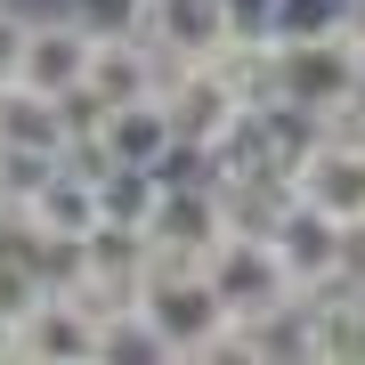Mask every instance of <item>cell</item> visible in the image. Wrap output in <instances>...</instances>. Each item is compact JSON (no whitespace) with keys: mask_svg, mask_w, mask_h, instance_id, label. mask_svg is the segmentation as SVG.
<instances>
[{"mask_svg":"<svg viewBox=\"0 0 365 365\" xmlns=\"http://www.w3.org/2000/svg\"><path fill=\"white\" fill-rule=\"evenodd\" d=\"M276 98H292L317 122H349L365 106V41L357 33H325V41L276 49Z\"/></svg>","mask_w":365,"mask_h":365,"instance_id":"cell-1","label":"cell"},{"mask_svg":"<svg viewBox=\"0 0 365 365\" xmlns=\"http://www.w3.org/2000/svg\"><path fill=\"white\" fill-rule=\"evenodd\" d=\"M203 268H211V292L227 300V317H235V325H252V317L284 309V300L300 292V284H292V268L276 260V244H268L260 227H235Z\"/></svg>","mask_w":365,"mask_h":365,"instance_id":"cell-2","label":"cell"},{"mask_svg":"<svg viewBox=\"0 0 365 365\" xmlns=\"http://www.w3.org/2000/svg\"><path fill=\"white\" fill-rule=\"evenodd\" d=\"M16 357L25 365H106L114 357V317H98L81 292H49L16 325Z\"/></svg>","mask_w":365,"mask_h":365,"instance_id":"cell-3","label":"cell"},{"mask_svg":"<svg viewBox=\"0 0 365 365\" xmlns=\"http://www.w3.org/2000/svg\"><path fill=\"white\" fill-rule=\"evenodd\" d=\"M292 195L317 203V211H333L341 227H365V138L349 130V122H333V130L292 163Z\"/></svg>","mask_w":365,"mask_h":365,"instance_id":"cell-4","label":"cell"},{"mask_svg":"<svg viewBox=\"0 0 365 365\" xmlns=\"http://www.w3.org/2000/svg\"><path fill=\"white\" fill-rule=\"evenodd\" d=\"M268 244H276V260L292 268V284H300V292H309V284H325V276H349V227H341L333 211L300 203V195L276 211Z\"/></svg>","mask_w":365,"mask_h":365,"instance_id":"cell-5","label":"cell"},{"mask_svg":"<svg viewBox=\"0 0 365 365\" xmlns=\"http://www.w3.org/2000/svg\"><path fill=\"white\" fill-rule=\"evenodd\" d=\"M16 220H25L33 235H66V244H90V235L106 227V203H98V170L90 163H57L49 179L33 187L25 195V211H16Z\"/></svg>","mask_w":365,"mask_h":365,"instance_id":"cell-6","label":"cell"},{"mask_svg":"<svg viewBox=\"0 0 365 365\" xmlns=\"http://www.w3.org/2000/svg\"><path fill=\"white\" fill-rule=\"evenodd\" d=\"M90 25H81V16H33V33H25V90H41V98H73L81 81H90Z\"/></svg>","mask_w":365,"mask_h":365,"instance_id":"cell-7","label":"cell"},{"mask_svg":"<svg viewBox=\"0 0 365 365\" xmlns=\"http://www.w3.org/2000/svg\"><path fill=\"white\" fill-rule=\"evenodd\" d=\"M300 300H309L317 365H365V292L349 284V276H325V284H309Z\"/></svg>","mask_w":365,"mask_h":365,"instance_id":"cell-8","label":"cell"},{"mask_svg":"<svg viewBox=\"0 0 365 365\" xmlns=\"http://www.w3.org/2000/svg\"><path fill=\"white\" fill-rule=\"evenodd\" d=\"M0 138H9V155H66L73 146L66 98H41L25 81H9V90H0Z\"/></svg>","mask_w":365,"mask_h":365,"instance_id":"cell-9","label":"cell"},{"mask_svg":"<svg viewBox=\"0 0 365 365\" xmlns=\"http://www.w3.org/2000/svg\"><path fill=\"white\" fill-rule=\"evenodd\" d=\"M227 33H235L227 0H155V41L170 57H211Z\"/></svg>","mask_w":365,"mask_h":365,"instance_id":"cell-10","label":"cell"},{"mask_svg":"<svg viewBox=\"0 0 365 365\" xmlns=\"http://www.w3.org/2000/svg\"><path fill=\"white\" fill-rule=\"evenodd\" d=\"M252 365H317V341H309V300H284V309H268V317H252Z\"/></svg>","mask_w":365,"mask_h":365,"instance_id":"cell-11","label":"cell"},{"mask_svg":"<svg viewBox=\"0 0 365 365\" xmlns=\"http://www.w3.org/2000/svg\"><path fill=\"white\" fill-rule=\"evenodd\" d=\"M98 203H106V227L146 235V220H155V203H163V170H138V163L98 170Z\"/></svg>","mask_w":365,"mask_h":365,"instance_id":"cell-12","label":"cell"},{"mask_svg":"<svg viewBox=\"0 0 365 365\" xmlns=\"http://www.w3.org/2000/svg\"><path fill=\"white\" fill-rule=\"evenodd\" d=\"M349 9H357V0H276V9H268V41H276V49H292V41L349 33Z\"/></svg>","mask_w":365,"mask_h":365,"instance_id":"cell-13","label":"cell"},{"mask_svg":"<svg viewBox=\"0 0 365 365\" xmlns=\"http://www.w3.org/2000/svg\"><path fill=\"white\" fill-rule=\"evenodd\" d=\"M66 16H81L90 41H155V0H66Z\"/></svg>","mask_w":365,"mask_h":365,"instance_id":"cell-14","label":"cell"},{"mask_svg":"<svg viewBox=\"0 0 365 365\" xmlns=\"http://www.w3.org/2000/svg\"><path fill=\"white\" fill-rule=\"evenodd\" d=\"M25 33H33V16L0 0V90H9L16 73H25Z\"/></svg>","mask_w":365,"mask_h":365,"instance_id":"cell-15","label":"cell"},{"mask_svg":"<svg viewBox=\"0 0 365 365\" xmlns=\"http://www.w3.org/2000/svg\"><path fill=\"white\" fill-rule=\"evenodd\" d=\"M0 365H16V317H0Z\"/></svg>","mask_w":365,"mask_h":365,"instance_id":"cell-16","label":"cell"},{"mask_svg":"<svg viewBox=\"0 0 365 365\" xmlns=\"http://www.w3.org/2000/svg\"><path fill=\"white\" fill-rule=\"evenodd\" d=\"M349 130H357V138H365V114H357V122H349Z\"/></svg>","mask_w":365,"mask_h":365,"instance_id":"cell-17","label":"cell"},{"mask_svg":"<svg viewBox=\"0 0 365 365\" xmlns=\"http://www.w3.org/2000/svg\"><path fill=\"white\" fill-rule=\"evenodd\" d=\"M0 163H9V138H0Z\"/></svg>","mask_w":365,"mask_h":365,"instance_id":"cell-18","label":"cell"}]
</instances>
